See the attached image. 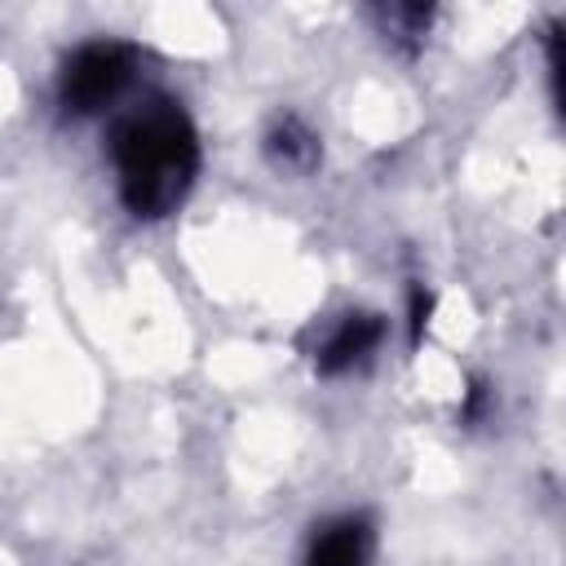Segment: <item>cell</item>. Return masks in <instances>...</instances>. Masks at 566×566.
I'll return each instance as SVG.
<instances>
[{
	"instance_id": "cell-1",
	"label": "cell",
	"mask_w": 566,
	"mask_h": 566,
	"mask_svg": "<svg viewBox=\"0 0 566 566\" xmlns=\"http://www.w3.org/2000/svg\"><path fill=\"white\" fill-rule=\"evenodd\" d=\"M111 159L119 172V199L133 217H168L195 186L199 133L172 97H150L124 115L111 133Z\"/></svg>"
},
{
	"instance_id": "cell-2",
	"label": "cell",
	"mask_w": 566,
	"mask_h": 566,
	"mask_svg": "<svg viewBox=\"0 0 566 566\" xmlns=\"http://www.w3.org/2000/svg\"><path fill=\"white\" fill-rule=\"evenodd\" d=\"M133 66H137V53L119 40H93V44H80L66 62H62V75H57V97L71 115H97L106 111L133 80Z\"/></svg>"
},
{
	"instance_id": "cell-3",
	"label": "cell",
	"mask_w": 566,
	"mask_h": 566,
	"mask_svg": "<svg viewBox=\"0 0 566 566\" xmlns=\"http://www.w3.org/2000/svg\"><path fill=\"white\" fill-rule=\"evenodd\" d=\"M380 336H385V323H380L376 314H345V318L336 323V332L318 345V371H323V376L349 371L354 363H363V358L376 349Z\"/></svg>"
},
{
	"instance_id": "cell-4",
	"label": "cell",
	"mask_w": 566,
	"mask_h": 566,
	"mask_svg": "<svg viewBox=\"0 0 566 566\" xmlns=\"http://www.w3.org/2000/svg\"><path fill=\"white\" fill-rule=\"evenodd\" d=\"M367 557H371L367 517H336L314 535L305 566H367Z\"/></svg>"
},
{
	"instance_id": "cell-5",
	"label": "cell",
	"mask_w": 566,
	"mask_h": 566,
	"mask_svg": "<svg viewBox=\"0 0 566 566\" xmlns=\"http://www.w3.org/2000/svg\"><path fill=\"white\" fill-rule=\"evenodd\" d=\"M265 155H270V164L283 168V172H314L323 146H318L314 128H305L296 115H283V119L265 133Z\"/></svg>"
},
{
	"instance_id": "cell-6",
	"label": "cell",
	"mask_w": 566,
	"mask_h": 566,
	"mask_svg": "<svg viewBox=\"0 0 566 566\" xmlns=\"http://www.w3.org/2000/svg\"><path fill=\"white\" fill-rule=\"evenodd\" d=\"M376 18H380V27H385L394 40H402L407 49H416L420 35L429 31L433 9H429V4H389V9H380Z\"/></svg>"
},
{
	"instance_id": "cell-7",
	"label": "cell",
	"mask_w": 566,
	"mask_h": 566,
	"mask_svg": "<svg viewBox=\"0 0 566 566\" xmlns=\"http://www.w3.org/2000/svg\"><path fill=\"white\" fill-rule=\"evenodd\" d=\"M429 314H433V296H429L424 287H416V292H411V336H416V340H420Z\"/></svg>"
}]
</instances>
